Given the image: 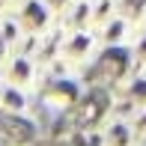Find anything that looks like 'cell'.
Returning <instances> with one entry per match:
<instances>
[{"instance_id":"cell-1","label":"cell","mask_w":146,"mask_h":146,"mask_svg":"<svg viewBox=\"0 0 146 146\" xmlns=\"http://www.w3.org/2000/svg\"><path fill=\"white\" fill-rule=\"evenodd\" d=\"M110 87H90L87 92L78 96V102L72 104L69 110V122L72 128H81V131H98L104 122L110 119V104H113V96L108 92Z\"/></svg>"},{"instance_id":"cell-2","label":"cell","mask_w":146,"mask_h":146,"mask_svg":"<svg viewBox=\"0 0 146 146\" xmlns=\"http://www.w3.org/2000/svg\"><path fill=\"white\" fill-rule=\"evenodd\" d=\"M0 75H3L6 84H15V87L33 92L36 78H39V63H36L33 54H21V51H15V54H9L6 60H0Z\"/></svg>"},{"instance_id":"cell-3","label":"cell","mask_w":146,"mask_h":146,"mask_svg":"<svg viewBox=\"0 0 146 146\" xmlns=\"http://www.w3.org/2000/svg\"><path fill=\"white\" fill-rule=\"evenodd\" d=\"M98 33H90V30H75V33H69V36L60 42V54H63L66 63H87V60L96 54V48H98Z\"/></svg>"},{"instance_id":"cell-4","label":"cell","mask_w":146,"mask_h":146,"mask_svg":"<svg viewBox=\"0 0 146 146\" xmlns=\"http://www.w3.org/2000/svg\"><path fill=\"white\" fill-rule=\"evenodd\" d=\"M15 18H18V24H21V30L33 33V36L45 33L54 24V12L48 9L45 0H21V9L15 12Z\"/></svg>"},{"instance_id":"cell-5","label":"cell","mask_w":146,"mask_h":146,"mask_svg":"<svg viewBox=\"0 0 146 146\" xmlns=\"http://www.w3.org/2000/svg\"><path fill=\"white\" fill-rule=\"evenodd\" d=\"M0 137L15 146H30L36 140V125L27 113H0Z\"/></svg>"},{"instance_id":"cell-6","label":"cell","mask_w":146,"mask_h":146,"mask_svg":"<svg viewBox=\"0 0 146 146\" xmlns=\"http://www.w3.org/2000/svg\"><path fill=\"white\" fill-rule=\"evenodd\" d=\"M33 104V96L15 84L0 81V113H27Z\"/></svg>"},{"instance_id":"cell-7","label":"cell","mask_w":146,"mask_h":146,"mask_svg":"<svg viewBox=\"0 0 146 146\" xmlns=\"http://www.w3.org/2000/svg\"><path fill=\"white\" fill-rule=\"evenodd\" d=\"M134 128L128 119H108V128L102 131V146H134Z\"/></svg>"},{"instance_id":"cell-8","label":"cell","mask_w":146,"mask_h":146,"mask_svg":"<svg viewBox=\"0 0 146 146\" xmlns=\"http://www.w3.org/2000/svg\"><path fill=\"white\" fill-rule=\"evenodd\" d=\"M122 92L131 98V102H137L140 108H146V75H134V78H128Z\"/></svg>"},{"instance_id":"cell-9","label":"cell","mask_w":146,"mask_h":146,"mask_svg":"<svg viewBox=\"0 0 146 146\" xmlns=\"http://www.w3.org/2000/svg\"><path fill=\"white\" fill-rule=\"evenodd\" d=\"M116 12L134 24L137 18L146 15V0H116Z\"/></svg>"}]
</instances>
